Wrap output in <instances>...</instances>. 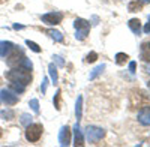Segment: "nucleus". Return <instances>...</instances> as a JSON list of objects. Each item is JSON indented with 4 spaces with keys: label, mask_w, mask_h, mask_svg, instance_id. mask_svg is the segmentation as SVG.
I'll return each instance as SVG.
<instances>
[{
    "label": "nucleus",
    "mask_w": 150,
    "mask_h": 147,
    "mask_svg": "<svg viewBox=\"0 0 150 147\" xmlns=\"http://www.w3.org/2000/svg\"><path fill=\"white\" fill-rule=\"evenodd\" d=\"M146 72H147V74H150V65H147V66H146Z\"/></svg>",
    "instance_id": "obj_32"
},
{
    "label": "nucleus",
    "mask_w": 150,
    "mask_h": 147,
    "mask_svg": "<svg viewBox=\"0 0 150 147\" xmlns=\"http://www.w3.org/2000/svg\"><path fill=\"white\" fill-rule=\"evenodd\" d=\"M47 33L51 36L56 42H63V35H62V32H59V30H47Z\"/></svg>",
    "instance_id": "obj_16"
},
{
    "label": "nucleus",
    "mask_w": 150,
    "mask_h": 147,
    "mask_svg": "<svg viewBox=\"0 0 150 147\" xmlns=\"http://www.w3.org/2000/svg\"><path fill=\"white\" fill-rule=\"evenodd\" d=\"M74 137H75V146H84V137H83V132H81V129H80V125L78 123H75V126H74Z\"/></svg>",
    "instance_id": "obj_11"
},
{
    "label": "nucleus",
    "mask_w": 150,
    "mask_h": 147,
    "mask_svg": "<svg viewBox=\"0 0 150 147\" xmlns=\"http://www.w3.org/2000/svg\"><path fill=\"white\" fill-rule=\"evenodd\" d=\"M9 89H11L12 92H15V93H23L24 89H26V86H23V84H20V83H11Z\"/></svg>",
    "instance_id": "obj_17"
},
{
    "label": "nucleus",
    "mask_w": 150,
    "mask_h": 147,
    "mask_svg": "<svg viewBox=\"0 0 150 147\" xmlns=\"http://www.w3.org/2000/svg\"><path fill=\"white\" fill-rule=\"evenodd\" d=\"M143 3H150V0H143Z\"/></svg>",
    "instance_id": "obj_33"
},
{
    "label": "nucleus",
    "mask_w": 150,
    "mask_h": 147,
    "mask_svg": "<svg viewBox=\"0 0 150 147\" xmlns=\"http://www.w3.org/2000/svg\"><path fill=\"white\" fill-rule=\"evenodd\" d=\"M14 44L9 41H0V56L2 57H8L11 54V51L14 50Z\"/></svg>",
    "instance_id": "obj_10"
},
{
    "label": "nucleus",
    "mask_w": 150,
    "mask_h": 147,
    "mask_svg": "<svg viewBox=\"0 0 150 147\" xmlns=\"http://www.w3.org/2000/svg\"><path fill=\"white\" fill-rule=\"evenodd\" d=\"M48 72H50V78H51V81L56 84L57 80H59V75H57V68H56L54 63H50V66H48Z\"/></svg>",
    "instance_id": "obj_15"
},
{
    "label": "nucleus",
    "mask_w": 150,
    "mask_h": 147,
    "mask_svg": "<svg viewBox=\"0 0 150 147\" xmlns=\"http://www.w3.org/2000/svg\"><path fill=\"white\" fill-rule=\"evenodd\" d=\"M47 87H48V78H44V80H42V86H41L42 95H45V93H47Z\"/></svg>",
    "instance_id": "obj_28"
},
{
    "label": "nucleus",
    "mask_w": 150,
    "mask_h": 147,
    "mask_svg": "<svg viewBox=\"0 0 150 147\" xmlns=\"http://www.w3.org/2000/svg\"><path fill=\"white\" fill-rule=\"evenodd\" d=\"M53 59H54V62H56L59 66H65V60L62 59L60 56H53Z\"/></svg>",
    "instance_id": "obj_27"
},
{
    "label": "nucleus",
    "mask_w": 150,
    "mask_h": 147,
    "mask_svg": "<svg viewBox=\"0 0 150 147\" xmlns=\"http://www.w3.org/2000/svg\"><path fill=\"white\" fill-rule=\"evenodd\" d=\"M104 69H105V65H99V66H96V68L92 71V74H90V80L98 78V77L102 74V71H104Z\"/></svg>",
    "instance_id": "obj_18"
},
{
    "label": "nucleus",
    "mask_w": 150,
    "mask_h": 147,
    "mask_svg": "<svg viewBox=\"0 0 150 147\" xmlns=\"http://www.w3.org/2000/svg\"><path fill=\"white\" fill-rule=\"evenodd\" d=\"M21 123H23L24 126H29V125L32 123V116H29V114H21Z\"/></svg>",
    "instance_id": "obj_25"
},
{
    "label": "nucleus",
    "mask_w": 150,
    "mask_h": 147,
    "mask_svg": "<svg viewBox=\"0 0 150 147\" xmlns=\"http://www.w3.org/2000/svg\"><path fill=\"white\" fill-rule=\"evenodd\" d=\"M0 117H2L3 120H11L12 117H14V111H11V110H5V111L0 113Z\"/></svg>",
    "instance_id": "obj_24"
},
{
    "label": "nucleus",
    "mask_w": 150,
    "mask_h": 147,
    "mask_svg": "<svg viewBox=\"0 0 150 147\" xmlns=\"http://www.w3.org/2000/svg\"><path fill=\"white\" fill-rule=\"evenodd\" d=\"M59 143L63 147L71 144V129L68 126H62V129L59 132Z\"/></svg>",
    "instance_id": "obj_8"
},
{
    "label": "nucleus",
    "mask_w": 150,
    "mask_h": 147,
    "mask_svg": "<svg viewBox=\"0 0 150 147\" xmlns=\"http://www.w3.org/2000/svg\"><path fill=\"white\" fill-rule=\"evenodd\" d=\"M128 54H125V53H119L116 54V63L117 65H123V63H126V60H128Z\"/></svg>",
    "instance_id": "obj_20"
},
{
    "label": "nucleus",
    "mask_w": 150,
    "mask_h": 147,
    "mask_svg": "<svg viewBox=\"0 0 150 147\" xmlns=\"http://www.w3.org/2000/svg\"><path fill=\"white\" fill-rule=\"evenodd\" d=\"M74 27H75V30H77L75 38H77L78 41H84L87 38V35H89V32H90V23L83 20V18H77L74 21Z\"/></svg>",
    "instance_id": "obj_2"
},
{
    "label": "nucleus",
    "mask_w": 150,
    "mask_h": 147,
    "mask_svg": "<svg viewBox=\"0 0 150 147\" xmlns=\"http://www.w3.org/2000/svg\"><path fill=\"white\" fill-rule=\"evenodd\" d=\"M26 45L30 48L32 51H35V53H41V47L38 45L36 42H33V41H26Z\"/></svg>",
    "instance_id": "obj_23"
},
{
    "label": "nucleus",
    "mask_w": 150,
    "mask_h": 147,
    "mask_svg": "<svg viewBox=\"0 0 150 147\" xmlns=\"http://www.w3.org/2000/svg\"><path fill=\"white\" fill-rule=\"evenodd\" d=\"M140 57L144 62H150V42H143L140 48Z\"/></svg>",
    "instance_id": "obj_12"
},
{
    "label": "nucleus",
    "mask_w": 150,
    "mask_h": 147,
    "mask_svg": "<svg viewBox=\"0 0 150 147\" xmlns=\"http://www.w3.org/2000/svg\"><path fill=\"white\" fill-rule=\"evenodd\" d=\"M0 137H2V128H0Z\"/></svg>",
    "instance_id": "obj_34"
},
{
    "label": "nucleus",
    "mask_w": 150,
    "mask_h": 147,
    "mask_svg": "<svg viewBox=\"0 0 150 147\" xmlns=\"http://www.w3.org/2000/svg\"><path fill=\"white\" fill-rule=\"evenodd\" d=\"M60 98H62V92H60V90H57V92H56V96H54V99H53L54 107H56L57 111H60V108H62V105H60Z\"/></svg>",
    "instance_id": "obj_21"
},
{
    "label": "nucleus",
    "mask_w": 150,
    "mask_h": 147,
    "mask_svg": "<svg viewBox=\"0 0 150 147\" xmlns=\"http://www.w3.org/2000/svg\"><path fill=\"white\" fill-rule=\"evenodd\" d=\"M138 122L144 126H150V107H144L138 113Z\"/></svg>",
    "instance_id": "obj_9"
},
{
    "label": "nucleus",
    "mask_w": 150,
    "mask_h": 147,
    "mask_svg": "<svg viewBox=\"0 0 150 147\" xmlns=\"http://www.w3.org/2000/svg\"><path fill=\"white\" fill-rule=\"evenodd\" d=\"M86 135L90 143H98L105 137V131L102 128H98V126H89L86 129Z\"/></svg>",
    "instance_id": "obj_4"
},
{
    "label": "nucleus",
    "mask_w": 150,
    "mask_h": 147,
    "mask_svg": "<svg viewBox=\"0 0 150 147\" xmlns=\"http://www.w3.org/2000/svg\"><path fill=\"white\" fill-rule=\"evenodd\" d=\"M5 77L11 81V83H20L23 86H27L32 81V74L30 69L23 68V66H17L14 69H11L9 72L5 74Z\"/></svg>",
    "instance_id": "obj_1"
},
{
    "label": "nucleus",
    "mask_w": 150,
    "mask_h": 147,
    "mask_svg": "<svg viewBox=\"0 0 150 147\" xmlns=\"http://www.w3.org/2000/svg\"><path fill=\"white\" fill-rule=\"evenodd\" d=\"M42 131H44L42 125H39V123H30L27 126V129H26V138H27V141H30V143L39 141V138L42 135Z\"/></svg>",
    "instance_id": "obj_3"
},
{
    "label": "nucleus",
    "mask_w": 150,
    "mask_h": 147,
    "mask_svg": "<svg viewBox=\"0 0 150 147\" xmlns=\"http://www.w3.org/2000/svg\"><path fill=\"white\" fill-rule=\"evenodd\" d=\"M75 116H77V120L80 122V119L83 116V96H78L77 104H75Z\"/></svg>",
    "instance_id": "obj_14"
},
{
    "label": "nucleus",
    "mask_w": 150,
    "mask_h": 147,
    "mask_svg": "<svg viewBox=\"0 0 150 147\" xmlns=\"http://www.w3.org/2000/svg\"><path fill=\"white\" fill-rule=\"evenodd\" d=\"M147 86H149V89H150V81H149V84H147Z\"/></svg>",
    "instance_id": "obj_35"
},
{
    "label": "nucleus",
    "mask_w": 150,
    "mask_h": 147,
    "mask_svg": "<svg viewBox=\"0 0 150 147\" xmlns=\"http://www.w3.org/2000/svg\"><path fill=\"white\" fill-rule=\"evenodd\" d=\"M96 59H98V54H96L95 51H92V53L87 54V57H86V62H87V63H93V62H96Z\"/></svg>",
    "instance_id": "obj_26"
},
{
    "label": "nucleus",
    "mask_w": 150,
    "mask_h": 147,
    "mask_svg": "<svg viewBox=\"0 0 150 147\" xmlns=\"http://www.w3.org/2000/svg\"><path fill=\"white\" fill-rule=\"evenodd\" d=\"M29 107L33 110L35 114H39V101H38V99H32L29 102Z\"/></svg>",
    "instance_id": "obj_22"
},
{
    "label": "nucleus",
    "mask_w": 150,
    "mask_h": 147,
    "mask_svg": "<svg viewBox=\"0 0 150 147\" xmlns=\"http://www.w3.org/2000/svg\"><path fill=\"white\" fill-rule=\"evenodd\" d=\"M144 32H146V33H150V18H149V23L144 26Z\"/></svg>",
    "instance_id": "obj_30"
},
{
    "label": "nucleus",
    "mask_w": 150,
    "mask_h": 147,
    "mask_svg": "<svg viewBox=\"0 0 150 147\" xmlns=\"http://www.w3.org/2000/svg\"><path fill=\"white\" fill-rule=\"evenodd\" d=\"M63 20V14L62 12H50V14L42 15V23L48 24V26H57Z\"/></svg>",
    "instance_id": "obj_6"
},
{
    "label": "nucleus",
    "mask_w": 150,
    "mask_h": 147,
    "mask_svg": "<svg viewBox=\"0 0 150 147\" xmlns=\"http://www.w3.org/2000/svg\"><path fill=\"white\" fill-rule=\"evenodd\" d=\"M14 29H15V30H21L23 26H21V24H14Z\"/></svg>",
    "instance_id": "obj_31"
},
{
    "label": "nucleus",
    "mask_w": 150,
    "mask_h": 147,
    "mask_svg": "<svg viewBox=\"0 0 150 147\" xmlns=\"http://www.w3.org/2000/svg\"><path fill=\"white\" fill-rule=\"evenodd\" d=\"M135 68H137V63H135V62H131V63H129V71H131L132 74L135 72Z\"/></svg>",
    "instance_id": "obj_29"
},
{
    "label": "nucleus",
    "mask_w": 150,
    "mask_h": 147,
    "mask_svg": "<svg viewBox=\"0 0 150 147\" xmlns=\"http://www.w3.org/2000/svg\"><path fill=\"white\" fill-rule=\"evenodd\" d=\"M24 57L26 56H24V51L21 50V48L14 47V50H12L11 54L8 56V65L9 66H20Z\"/></svg>",
    "instance_id": "obj_5"
},
{
    "label": "nucleus",
    "mask_w": 150,
    "mask_h": 147,
    "mask_svg": "<svg viewBox=\"0 0 150 147\" xmlns=\"http://www.w3.org/2000/svg\"><path fill=\"white\" fill-rule=\"evenodd\" d=\"M0 99L8 105H15L18 102V96L15 92H12L11 89H3L0 92Z\"/></svg>",
    "instance_id": "obj_7"
},
{
    "label": "nucleus",
    "mask_w": 150,
    "mask_h": 147,
    "mask_svg": "<svg viewBox=\"0 0 150 147\" xmlns=\"http://www.w3.org/2000/svg\"><path fill=\"white\" fill-rule=\"evenodd\" d=\"M129 29L135 33V35H140L141 33V21L138 20V18H132V20H129Z\"/></svg>",
    "instance_id": "obj_13"
},
{
    "label": "nucleus",
    "mask_w": 150,
    "mask_h": 147,
    "mask_svg": "<svg viewBox=\"0 0 150 147\" xmlns=\"http://www.w3.org/2000/svg\"><path fill=\"white\" fill-rule=\"evenodd\" d=\"M141 8H143V2H131L128 6L129 12H138Z\"/></svg>",
    "instance_id": "obj_19"
}]
</instances>
